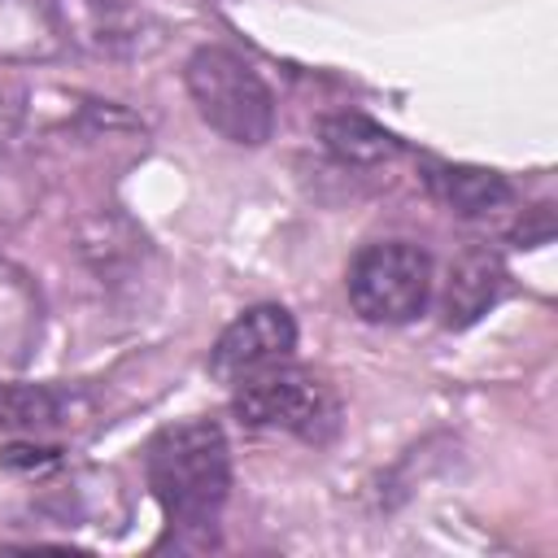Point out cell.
Listing matches in <instances>:
<instances>
[{
  "mask_svg": "<svg viewBox=\"0 0 558 558\" xmlns=\"http://www.w3.org/2000/svg\"><path fill=\"white\" fill-rule=\"evenodd\" d=\"M318 135H323V148L344 166H379L401 153V140L362 113H331L323 118Z\"/></svg>",
  "mask_w": 558,
  "mask_h": 558,
  "instance_id": "10",
  "label": "cell"
},
{
  "mask_svg": "<svg viewBox=\"0 0 558 558\" xmlns=\"http://www.w3.org/2000/svg\"><path fill=\"white\" fill-rule=\"evenodd\" d=\"M231 410L244 427H270V432H292L301 440H331V432L340 427V401L336 392L301 371V366H270L244 384H235V397H231Z\"/></svg>",
  "mask_w": 558,
  "mask_h": 558,
  "instance_id": "3",
  "label": "cell"
},
{
  "mask_svg": "<svg viewBox=\"0 0 558 558\" xmlns=\"http://www.w3.org/2000/svg\"><path fill=\"white\" fill-rule=\"evenodd\" d=\"M57 31L92 57H148L161 44V26L122 0H52Z\"/></svg>",
  "mask_w": 558,
  "mask_h": 558,
  "instance_id": "5",
  "label": "cell"
},
{
  "mask_svg": "<svg viewBox=\"0 0 558 558\" xmlns=\"http://www.w3.org/2000/svg\"><path fill=\"white\" fill-rule=\"evenodd\" d=\"M506 288V266L497 262V253L488 248H471L449 266V283H445V323L449 327H471L480 314H488L497 305Z\"/></svg>",
  "mask_w": 558,
  "mask_h": 558,
  "instance_id": "7",
  "label": "cell"
},
{
  "mask_svg": "<svg viewBox=\"0 0 558 558\" xmlns=\"http://www.w3.org/2000/svg\"><path fill=\"white\" fill-rule=\"evenodd\" d=\"M432 296V257L410 240L366 244L349 266V305L362 323L397 327L423 314Z\"/></svg>",
  "mask_w": 558,
  "mask_h": 558,
  "instance_id": "4",
  "label": "cell"
},
{
  "mask_svg": "<svg viewBox=\"0 0 558 558\" xmlns=\"http://www.w3.org/2000/svg\"><path fill=\"white\" fill-rule=\"evenodd\" d=\"M427 187L440 205H449L462 218H484L510 205L514 187L506 174L484 170V166H427Z\"/></svg>",
  "mask_w": 558,
  "mask_h": 558,
  "instance_id": "8",
  "label": "cell"
},
{
  "mask_svg": "<svg viewBox=\"0 0 558 558\" xmlns=\"http://www.w3.org/2000/svg\"><path fill=\"white\" fill-rule=\"evenodd\" d=\"M292 349H296L292 314L283 305H253L218 336V344L209 353V375L235 388L279 362H288Z\"/></svg>",
  "mask_w": 558,
  "mask_h": 558,
  "instance_id": "6",
  "label": "cell"
},
{
  "mask_svg": "<svg viewBox=\"0 0 558 558\" xmlns=\"http://www.w3.org/2000/svg\"><path fill=\"white\" fill-rule=\"evenodd\" d=\"M78 410L74 392L48 388V384H0V432H48L70 423Z\"/></svg>",
  "mask_w": 558,
  "mask_h": 558,
  "instance_id": "9",
  "label": "cell"
},
{
  "mask_svg": "<svg viewBox=\"0 0 558 558\" xmlns=\"http://www.w3.org/2000/svg\"><path fill=\"white\" fill-rule=\"evenodd\" d=\"M144 475L179 532H214L231 493V449L214 418L161 427L144 449Z\"/></svg>",
  "mask_w": 558,
  "mask_h": 558,
  "instance_id": "1",
  "label": "cell"
},
{
  "mask_svg": "<svg viewBox=\"0 0 558 558\" xmlns=\"http://www.w3.org/2000/svg\"><path fill=\"white\" fill-rule=\"evenodd\" d=\"M183 78H187V96H192L196 113L209 122V131H218L222 140H231L240 148H257L270 140L275 96L240 52L205 44L187 57Z\"/></svg>",
  "mask_w": 558,
  "mask_h": 558,
  "instance_id": "2",
  "label": "cell"
}]
</instances>
